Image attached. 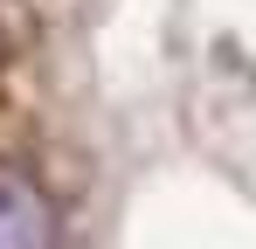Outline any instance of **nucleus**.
Wrapping results in <instances>:
<instances>
[{"instance_id": "nucleus-1", "label": "nucleus", "mask_w": 256, "mask_h": 249, "mask_svg": "<svg viewBox=\"0 0 256 249\" xmlns=\"http://www.w3.org/2000/svg\"><path fill=\"white\" fill-rule=\"evenodd\" d=\"M0 249H56V208L21 160H0Z\"/></svg>"}]
</instances>
